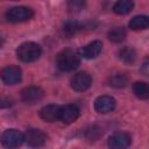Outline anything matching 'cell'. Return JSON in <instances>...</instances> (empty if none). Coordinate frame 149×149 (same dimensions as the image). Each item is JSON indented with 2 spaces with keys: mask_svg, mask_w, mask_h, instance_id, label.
<instances>
[{
  "mask_svg": "<svg viewBox=\"0 0 149 149\" xmlns=\"http://www.w3.org/2000/svg\"><path fill=\"white\" fill-rule=\"evenodd\" d=\"M43 95H44L43 90L37 86H28L21 91V99L26 104L37 102L43 98Z\"/></svg>",
  "mask_w": 149,
  "mask_h": 149,
  "instance_id": "8fae6325",
  "label": "cell"
},
{
  "mask_svg": "<svg viewBox=\"0 0 149 149\" xmlns=\"http://www.w3.org/2000/svg\"><path fill=\"white\" fill-rule=\"evenodd\" d=\"M23 136H24V142L31 148L42 147L47 141V135L42 130L35 128L28 129Z\"/></svg>",
  "mask_w": 149,
  "mask_h": 149,
  "instance_id": "52a82bcc",
  "label": "cell"
},
{
  "mask_svg": "<svg viewBox=\"0 0 149 149\" xmlns=\"http://www.w3.org/2000/svg\"><path fill=\"white\" fill-rule=\"evenodd\" d=\"M133 91L139 99L146 100L149 98V86L144 81H136L133 85Z\"/></svg>",
  "mask_w": 149,
  "mask_h": 149,
  "instance_id": "9a60e30c",
  "label": "cell"
},
{
  "mask_svg": "<svg viewBox=\"0 0 149 149\" xmlns=\"http://www.w3.org/2000/svg\"><path fill=\"white\" fill-rule=\"evenodd\" d=\"M126 37V30L123 27H115L108 31V38L109 41L114 43H120Z\"/></svg>",
  "mask_w": 149,
  "mask_h": 149,
  "instance_id": "d6986e66",
  "label": "cell"
},
{
  "mask_svg": "<svg viewBox=\"0 0 149 149\" xmlns=\"http://www.w3.org/2000/svg\"><path fill=\"white\" fill-rule=\"evenodd\" d=\"M13 102L10 99H6V98H0V107H8L10 106Z\"/></svg>",
  "mask_w": 149,
  "mask_h": 149,
  "instance_id": "7402d4cb",
  "label": "cell"
},
{
  "mask_svg": "<svg viewBox=\"0 0 149 149\" xmlns=\"http://www.w3.org/2000/svg\"><path fill=\"white\" fill-rule=\"evenodd\" d=\"M128 26H129V28L132 30H143V29H147L148 28V26H149V19L146 15H137V16H134L129 21Z\"/></svg>",
  "mask_w": 149,
  "mask_h": 149,
  "instance_id": "5bb4252c",
  "label": "cell"
},
{
  "mask_svg": "<svg viewBox=\"0 0 149 149\" xmlns=\"http://www.w3.org/2000/svg\"><path fill=\"white\" fill-rule=\"evenodd\" d=\"M1 144L7 149H15L22 144L24 136L17 129H7L0 136Z\"/></svg>",
  "mask_w": 149,
  "mask_h": 149,
  "instance_id": "277c9868",
  "label": "cell"
},
{
  "mask_svg": "<svg viewBox=\"0 0 149 149\" xmlns=\"http://www.w3.org/2000/svg\"><path fill=\"white\" fill-rule=\"evenodd\" d=\"M92 84V78L87 72H78L71 78V87L77 92L86 91Z\"/></svg>",
  "mask_w": 149,
  "mask_h": 149,
  "instance_id": "9c48e42d",
  "label": "cell"
},
{
  "mask_svg": "<svg viewBox=\"0 0 149 149\" xmlns=\"http://www.w3.org/2000/svg\"><path fill=\"white\" fill-rule=\"evenodd\" d=\"M2 43H3V40H2V37H1V36H0V47H1V45H2Z\"/></svg>",
  "mask_w": 149,
  "mask_h": 149,
  "instance_id": "603a6c76",
  "label": "cell"
},
{
  "mask_svg": "<svg viewBox=\"0 0 149 149\" xmlns=\"http://www.w3.org/2000/svg\"><path fill=\"white\" fill-rule=\"evenodd\" d=\"M0 77L2 81L7 85H15L21 80L22 77V71L19 66L15 65H8L5 66L0 71Z\"/></svg>",
  "mask_w": 149,
  "mask_h": 149,
  "instance_id": "5b68a950",
  "label": "cell"
},
{
  "mask_svg": "<svg viewBox=\"0 0 149 149\" xmlns=\"http://www.w3.org/2000/svg\"><path fill=\"white\" fill-rule=\"evenodd\" d=\"M101 50H102V42L97 40V41H93V42L86 44L85 47H83L79 50V56L87 58V59L95 58L97 56L100 55Z\"/></svg>",
  "mask_w": 149,
  "mask_h": 149,
  "instance_id": "7c38bea8",
  "label": "cell"
},
{
  "mask_svg": "<svg viewBox=\"0 0 149 149\" xmlns=\"http://www.w3.org/2000/svg\"><path fill=\"white\" fill-rule=\"evenodd\" d=\"M79 63V55L71 49H65L61 51L56 58V65L61 71H72L78 68Z\"/></svg>",
  "mask_w": 149,
  "mask_h": 149,
  "instance_id": "6da1fadb",
  "label": "cell"
},
{
  "mask_svg": "<svg viewBox=\"0 0 149 149\" xmlns=\"http://www.w3.org/2000/svg\"><path fill=\"white\" fill-rule=\"evenodd\" d=\"M59 106L58 105H47L40 111V116L48 122H54L58 120Z\"/></svg>",
  "mask_w": 149,
  "mask_h": 149,
  "instance_id": "4fadbf2b",
  "label": "cell"
},
{
  "mask_svg": "<svg viewBox=\"0 0 149 149\" xmlns=\"http://www.w3.org/2000/svg\"><path fill=\"white\" fill-rule=\"evenodd\" d=\"M132 137L126 132H116L108 139L109 149H126L130 146Z\"/></svg>",
  "mask_w": 149,
  "mask_h": 149,
  "instance_id": "8992f818",
  "label": "cell"
},
{
  "mask_svg": "<svg viewBox=\"0 0 149 149\" xmlns=\"http://www.w3.org/2000/svg\"><path fill=\"white\" fill-rule=\"evenodd\" d=\"M128 81H129L128 77L126 74H123V73H115V74L111 76L109 79H108L109 86L116 87V88H121V87L127 86Z\"/></svg>",
  "mask_w": 149,
  "mask_h": 149,
  "instance_id": "e0dca14e",
  "label": "cell"
},
{
  "mask_svg": "<svg viewBox=\"0 0 149 149\" xmlns=\"http://www.w3.org/2000/svg\"><path fill=\"white\" fill-rule=\"evenodd\" d=\"M134 7V2L129 1V0H121L115 2V5L113 6V10L114 13L119 14V15H125L128 14Z\"/></svg>",
  "mask_w": 149,
  "mask_h": 149,
  "instance_id": "2e32d148",
  "label": "cell"
},
{
  "mask_svg": "<svg viewBox=\"0 0 149 149\" xmlns=\"http://www.w3.org/2000/svg\"><path fill=\"white\" fill-rule=\"evenodd\" d=\"M42 54L41 47L35 42H24L16 49V56L24 63L35 62Z\"/></svg>",
  "mask_w": 149,
  "mask_h": 149,
  "instance_id": "7a4b0ae2",
  "label": "cell"
},
{
  "mask_svg": "<svg viewBox=\"0 0 149 149\" xmlns=\"http://www.w3.org/2000/svg\"><path fill=\"white\" fill-rule=\"evenodd\" d=\"M80 29L79 27V23L77 21H68L64 23L63 26V34L66 36V37H72L73 35L77 34V31Z\"/></svg>",
  "mask_w": 149,
  "mask_h": 149,
  "instance_id": "ffe728a7",
  "label": "cell"
},
{
  "mask_svg": "<svg viewBox=\"0 0 149 149\" xmlns=\"http://www.w3.org/2000/svg\"><path fill=\"white\" fill-rule=\"evenodd\" d=\"M33 15H34L33 9L29 7H24V6L12 7L6 12V19L13 23H20V22L28 21L33 17Z\"/></svg>",
  "mask_w": 149,
  "mask_h": 149,
  "instance_id": "3957f363",
  "label": "cell"
},
{
  "mask_svg": "<svg viewBox=\"0 0 149 149\" xmlns=\"http://www.w3.org/2000/svg\"><path fill=\"white\" fill-rule=\"evenodd\" d=\"M80 114V111L78 106L76 105H64L59 106V113H58V120H61L64 123H72L78 119Z\"/></svg>",
  "mask_w": 149,
  "mask_h": 149,
  "instance_id": "ba28073f",
  "label": "cell"
},
{
  "mask_svg": "<svg viewBox=\"0 0 149 149\" xmlns=\"http://www.w3.org/2000/svg\"><path fill=\"white\" fill-rule=\"evenodd\" d=\"M116 101L111 95H100L94 100V109L100 114H106L115 108Z\"/></svg>",
  "mask_w": 149,
  "mask_h": 149,
  "instance_id": "30bf717a",
  "label": "cell"
},
{
  "mask_svg": "<svg viewBox=\"0 0 149 149\" xmlns=\"http://www.w3.org/2000/svg\"><path fill=\"white\" fill-rule=\"evenodd\" d=\"M119 58L121 61H123L125 63L132 64L136 59V52H135V50L133 48L125 47V48H122V49L119 50Z\"/></svg>",
  "mask_w": 149,
  "mask_h": 149,
  "instance_id": "ac0fdd59",
  "label": "cell"
},
{
  "mask_svg": "<svg viewBox=\"0 0 149 149\" xmlns=\"http://www.w3.org/2000/svg\"><path fill=\"white\" fill-rule=\"evenodd\" d=\"M84 6H85V2H83V1H70L68 3V7H69V9L71 12H78Z\"/></svg>",
  "mask_w": 149,
  "mask_h": 149,
  "instance_id": "44dd1931",
  "label": "cell"
}]
</instances>
